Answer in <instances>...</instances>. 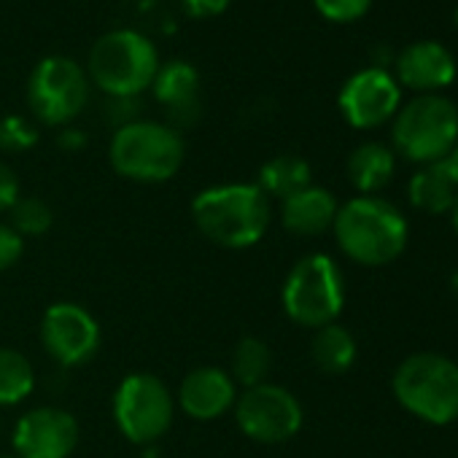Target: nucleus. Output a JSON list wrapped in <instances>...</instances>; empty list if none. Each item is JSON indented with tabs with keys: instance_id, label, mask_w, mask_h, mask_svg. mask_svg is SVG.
Instances as JSON below:
<instances>
[{
	"instance_id": "34",
	"label": "nucleus",
	"mask_w": 458,
	"mask_h": 458,
	"mask_svg": "<svg viewBox=\"0 0 458 458\" xmlns=\"http://www.w3.org/2000/svg\"><path fill=\"white\" fill-rule=\"evenodd\" d=\"M455 151H458V146H455Z\"/></svg>"
},
{
	"instance_id": "24",
	"label": "nucleus",
	"mask_w": 458,
	"mask_h": 458,
	"mask_svg": "<svg viewBox=\"0 0 458 458\" xmlns=\"http://www.w3.org/2000/svg\"><path fill=\"white\" fill-rule=\"evenodd\" d=\"M55 213L41 197H22L9 210V226L20 238H38L52 229Z\"/></svg>"
},
{
	"instance_id": "14",
	"label": "nucleus",
	"mask_w": 458,
	"mask_h": 458,
	"mask_svg": "<svg viewBox=\"0 0 458 458\" xmlns=\"http://www.w3.org/2000/svg\"><path fill=\"white\" fill-rule=\"evenodd\" d=\"M238 402V386L226 369L197 367L178 386V407L194 420H216Z\"/></svg>"
},
{
	"instance_id": "10",
	"label": "nucleus",
	"mask_w": 458,
	"mask_h": 458,
	"mask_svg": "<svg viewBox=\"0 0 458 458\" xmlns=\"http://www.w3.org/2000/svg\"><path fill=\"white\" fill-rule=\"evenodd\" d=\"M233 410L241 431L262 445L289 442L302 428V404L284 386L259 383L254 388H246L243 394H238Z\"/></svg>"
},
{
	"instance_id": "19",
	"label": "nucleus",
	"mask_w": 458,
	"mask_h": 458,
	"mask_svg": "<svg viewBox=\"0 0 458 458\" xmlns=\"http://www.w3.org/2000/svg\"><path fill=\"white\" fill-rule=\"evenodd\" d=\"M394 167V154L383 143H364L348 157V178L364 194L383 189L391 181Z\"/></svg>"
},
{
	"instance_id": "13",
	"label": "nucleus",
	"mask_w": 458,
	"mask_h": 458,
	"mask_svg": "<svg viewBox=\"0 0 458 458\" xmlns=\"http://www.w3.org/2000/svg\"><path fill=\"white\" fill-rule=\"evenodd\" d=\"M340 111L351 127L369 130L391 119L399 108V84L383 68L353 73L340 89Z\"/></svg>"
},
{
	"instance_id": "3",
	"label": "nucleus",
	"mask_w": 458,
	"mask_h": 458,
	"mask_svg": "<svg viewBox=\"0 0 458 458\" xmlns=\"http://www.w3.org/2000/svg\"><path fill=\"white\" fill-rule=\"evenodd\" d=\"M183 138L175 127L132 119L122 124L108 148L111 167L138 183H162L170 181L183 165Z\"/></svg>"
},
{
	"instance_id": "20",
	"label": "nucleus",
	"mask_w": 458,
	"mask_h": 458,
	"mask_svg": "<svg viewBox=\"0 0 458 458\" xmlns=\"http://www.w3.org/2000/svg\"><path fill=\"white\" fill-rule=\"evenodd\" d=\"M257 186L267 197H278L284 202L310 186V165L297 154H278L262 165Z\"/></svg>"
},
{
	"instance_id": "8",
	"label": "nucleus",
	"mask_w": 458,
	"mask_h": 458,
	"mask_svg": "<svg viewBox=\"0 0 458 458\" xmlns=\"http://www.w3.org/2000/svg\"><path fill=\"white\" fill-rule=\"evenodd\" d=\"M175 415V399L170 388L148 375H127L114 394V420L132 445H154L167 434Z\"/></svg>"
},
{
	"instance_id": "6",
	"label": "nucleus",
	"mask_w": 458,
	"mask_h": 458,
	"mask_svg": "<svg viewBox=\"0 0 458 458\" xmlns=\"http://www.w3.org/2000/svg\"><path fill=\"white\" fill-rule=\"evenodd\" d=\"M284 310L286 316L310 329H321L335 324L345 302V284L343 273L327 254H308L302 257L284 284Z\"/></svg>"
},
{
	"instance_id": "30",
	"label": "nucleus",
	"mask_w": 458,
	"mask_h": 458,
	"mask_svg": "<svg viewBox=\"0 0 458 458\" xmlns=\"http://www.w3.org/2000/svg\"><path fill=\"white\" fill-rule=\"evenodd\" d=\"M60 146H63V148H68V151H79V148L84 146V132H81V130L68 127V130L60 135Z\"/></svg>"
},
{
	"instance_id": "1",
	"label": "nucleus",
	"mask_w": 458,
	"mask_h": 458,
	"mask_svg": "<svg viewBox=\"0 0 458 458\" xmlns=\"http://www.w3.org/2000/svg\"><path fill=\"white\" fill-rule=\"evenodd\" d=\"M191 218L210 243L241 251L265 238L273 208L257 183H221L194 197Z\"/></svg>"
},
{
	"instance_id": "21",
	"label": "nucleus",
	"mask_w": 458,
	"mask_h": 458,
	"mask_svg": "<svg viewBox=\"0 0 458 458\" xmlns=\"http://www.w3.org/2000/svg\"><path fill=\"white\" fill-rule=\"evenodd\" d=\"M313 361L321 372L340 375L356 361V340L340 324H327L313 337Z\"/></svg>"
},
{
	"instance_id": "32",
	"label": "nucleus",
	"mask_w": 458,
	"mask_h": 458,
	"mask_svg": "<svg viewBox=\"0 0 458 458\" xmlns=\"http://www.w3.org/2000/svg\"><path fill=\"white\" fill-rule=\"evenodd\" d=\"M450 289H453V294L458 297V273L453 276V281H450Z\"/></svg>"
},
{
	"instance_id": "5",
	"label": "nucleus",
	"mask_w": 458,
	"mask_h": 458,
	"mask_svg": "<svg viewBox=\"0 0 458 458\" xmlns=\"http://www.w3.org/2000/svg\"><path fill=\"white\" fill-rule=\"evenodd\" d=\"M394 394L415 418L445 426L458 418V364L437 353L410 356L394 375Z\"/></svg>"
},
{
	"instance_id": "18",
	"label": "nucleus",
	"mask_w": 458,
	"mask_h": 458,
	"mask_svg": "<svg viewBox=\"0 0 458 458\" xmlns=\"http://www.w3.org/2000/svg\"><path fill=\"white\" fill-rule=\"evenodd\" d=\"M458 197V151L428 162L410 181V202L426 213H445Z\"/></svg>"
},
{
	"instance_id": "26",
	"label": "nucleus",
	"mask_w": 458,
	"mask_h": 458,
	"mask_svg": "<svg viewBox=\"0 0 458 458\" xmlns=\"http://www.w3.org/2000/svg\"><path fill=\"white\" fill-rule=\"evenodd\" d=\"M313 4L332 22H353L369 12L372 0H313Z\"/></svg>"
},
{
	"instance_id": "4",
	"label": "nucleus",
	"mask_w": 458,
	"mask_h": 458,
	"mask_svg": "<svg viewBox=\"0 0 458 458\" xmlns=\"http://www.w3.org/2000/svg\"><path fill=\"white\" fill-rule=\"evenodd\" d=\"M157 71V47L138 30H111L89 52V79L116 100L138 98L151 87Z\"/></svg>"
},
{
	"instance_id": "9",
	"label": "nucleus",
	"mask_w": 458,
	"mask_h": 458,
	"mask_svg": "<svg viewBox=\"0 0 458 458\" xmlns=\"http://www.w3.org/2000/svg\"><path fill=\"white\" fill-rule=\"evenodd\" d=\"M89 81L79 63L55 55L41 60L28 79V106L41 124L65 127L87 106Z\"/></svg>"
},
{
	"instance_id": "16",
	"label": "nucleus",
	"mask_w": 458,
	"mask_h": 458,
	"mask_svg": "<svg viewBox=\"0 0 458 458\" xmlns=\"http://www.w3.org/2000/svg\"><path fill=\"white\" fill-rule=\"evenodd\" d=\"M335 216H337V199L332 191H327L321 186H308L281 202L284 226L289 233L302 235V238L324 235L335 224Z\"/></svg>"
},
{
	"instance_id": "11",
	"label": "nucleus",
	"mask_w": 458,
	"mask_h": 458,
	"mask_svg": "<svg viewBox=\"0 0 458 458\" xmlns=\"http://www.w3.org/2000/svg\"><path fill=\"white\" fill-rule=\"evenodd\" d=\"M41 343L60 367H81L100 348V324L87 308L57 302L44 313Z\"/></svg>"
},
{
	"instance_id": "33",
	"label": "nucleus",
	"mask_w": 458,
	"mask_h": 458,
	"mask_svg": "<svg viewBox=\"0 0 458 458\" xmlns=\"http://www.w3.org/2000/svg\"><path fill=\"white\" fill-rule=\"evenodd\" d=\"M0 458H17V455H0Z\"/></svg>"
},
{
	"instance_id": "28",
	"label": "nucleus",
	"mask_w": 458,
	"mask_h": 458,
	"mask_svg": "<svg viewBox=\"0 0 458 458\" xmlns=\"http://www.w3.org/2000/svg\"><path fill=\"white\" fill-rule=\"evenodd\" d=\"M17 199H20V178L9 165L0 162V213H9Z\"/></svg>"
},
{
	"instance_id": "35",
	"label": "nucleus",
	"mask_w": 458,
	"mask_h": 458,
	"mask_svg": "<svg viewBox=\"0 0 458 458\" xmlns=\"http://www.w3.org/2000/svg\"><path fill=\"white\" fill-rule=\"evenodd\" d=\"M455 14H458V12H455Z\"/></svg>"
},
{
	"instance_id": "22",
	"label": "nucleus",
	"mask_w": 458,
	"mask_h": 458,
	"mask_svg": "<svg viewBox=\"0 0 458 458\" xmlns=\"http://www.w3.org/2000/svg\"><path fill=\"white\" fill-rule=\"evenodd\" d=\"M233 380L235 386L254 388L259 383H267V375L273 369V353L265 340L259 337H243L233 351Z\"/></svg>"
},
{
	"instance_id": "12",
	"label": "nucleus",
	"mask_w": 458,
	"mask_h": 458,
	"mask_svg": "<svg viewBox=\"0 0 458 458\" xmlns=\"http://www.w3.org/2000/svg\"><path fill=\"white\" fill-rule=\"evenodd\" d=\"M12 445L17 458H68L79 445V423L68 410L36 407L17 420Z\"/></svg>"
},
{
	"instance_id": "2",
	"label": "nucleus",
	"mask_w": 458,
	"mask_h": 458,
	"mask_svg": "<svg viewBox=\"0 0 458 458\" xmlns=\"http://www.w3.org/2000/svg\"><path fill=\"white\" fill-rule=\"evenodd\" d=\"M332 229L343 254L364 267L388 265L407 246L404 216L391 202L372 194L356 197L337 208Z\"/></svg>"
},
{
	"instance_id": "31",
	"label": "nucleus",
	"mask_w": 458,
	"mask_h": 458,
	"mask_svg": "<svg viewBox=\"0 0 458 458\" xmlns=\"http://www.w3.org/2000/svg\"><path fill=\"white\" fill-rule=\"evenodd\" d=\"M453 226H455V233H458V197H455V202H453Z\"/></svg>"
},
{
	"instance_id": "17",
	"label": "nucleus",
	"mask_w": 458,
	"mask_h": 458,
	"mask_svg": "<svg viewBox=\"0 0 458 458\" xmlns=\"http://www.w3.org/2000/svg\"><path fill=\"white\" fill-rule=\"evenodd\" d=\"M154 98L167 108L173 122H191L197 116V95H199V73L194 65L183 60H173L159 65L151 81Z\"/></svg>"
},
{
	"instance_id": "25",
	"label": "nucleus",
	"mask_w": 458,
	"mask_h": 458,
	"mask_svg": "<svg viewBox=\"0 0 458 458\" xmlns=\"http://www.w3.org/2000/svg\"><path fill=\"white\" fill-rule=\"evenodd\" d=\"M38 143V127L20 116V114H9L0 119V151L6 154H22L30 151Z\"/></svg>"
},
{
	"instance_id": "15",
	"label": "nucleus",
	"mask_w": 458,
	"mask_h": 458,
	"mask_svg": "<svg viewBox=\"0 0 458 458\" xmlns=\"http://www.w3.org/2000/svg\"><path fill=\"white\" fill-rule=\"evenodd\" d=\"M396 73L412 89H439L453 81L455 60L437 41H415L396 57Z\"/></svg>"
},
{
	"instance_id": "7",
	"label": "nucleus",
	"mask_w": 458,
	"mask_h": 458,
	"mask_svg": "<svg viewBox=\"0 0 458 458\" xmlns=\"http://www.w3.org/2000/svg\"><path fill=\"white\" fill-rule=\"evenodd\" d=\"M394 143L412 162H437L455 151L458 108L442 95L412 98L394 122Z\"/></svg>"
},
{
	"instance_id": "29",
	"label": "nucleus",
	"mask_w": 458,
	"mask_h": 458,
	"mask_svg": "<svg viewBox=\"0 0 458 458\" xmlns=\"http://www.w3.org/2000/svg\"><path fill=\"white\" fill-rule=\"evenodd\" d=\"M183 4V12L194 20H210V17H218L229 9L233 0H181Z\"/></svg>"
},
{
	"instance_id": "27",
	"label": "nucleus",
	"mask_w": 458,
	"mask_h": 458,
	"mask_svg": "<svg viewBox=\"0 0 458 458\" xmlns=\"http://www.w3.org/2000/svg\"><path fill=\"white\" fill-rule=\"evenodd\" d=\"M25 254V238H20L9 224L0 221V273L12 270Z\"/></svg>"
},
{
	"instance_id": "23",
	"label": "nucleus",
	"mask_w": 458,
	"mask_h": 458,
	"mask_svg": "<svg viewBox=\"0 0 458 458\" xmlns=\"http://www.w3.org/2000/svg\"><path fill=\"white\" fill-rule=\"evenodd\" d=\"M36 388V372L33 364L25 359V353L14 348L0 345V407L20 404L30 396Z\"/></svg>"
}]
</instances>
